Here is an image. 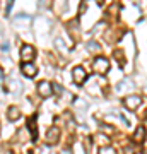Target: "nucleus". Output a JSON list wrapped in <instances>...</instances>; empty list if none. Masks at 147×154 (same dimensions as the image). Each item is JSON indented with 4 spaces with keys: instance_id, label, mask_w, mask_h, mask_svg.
<instances>
[{
    "instance_id": "f257e3e1",
    "label": "nucleus",
    "mask_w": 147,
    "mask_h": 154,
    "mask_svg": "<svg viewBox=\"0 0 147 154\" xmlns=\"http://www.w3.org/2000/svg\"><path fill=\"white\" fill-rule=\"evenodd\" d=\"M123 105H125L127 110L135 111L137 108H140V105H142V98H140V96H137V94H130V96H127V98H125Z\"/></svg>"
},
{
    "instance_id": "f03ea898",
    "label": "nucleus",
    "mask_w": 147,
    "mask_h": 154,
    "mask_svg": "<svg viewBox=\"0 0 147 154\" xmlns=\"http://www.w3.org/2000/svg\"><path fill=\"white\" fill-rule=\"evenodd\" d=\"M34 57H36V51H34V48L31 45H24L21 48V60L24 63H31L34 60Z\"/></svg>"
},
{
    "instance_id": "dca6fc26",
    "label": "nucleus",
    "mask_w": 147,
    "mask_h": 154,
    "mask_svg": "<svg viewBox=\"0 0 147 154\" xmlns=\"http://www.w3.org/2000/svg\"><path fill=\"white\" fill-rule=\"evenodd\" d=\"M94 2H98V4H103V0H94Z\"/></svg>"
},
{
    "instance_id": "39448f33",
    "label": "nucleus",
    "mask_w": 147,
    "mask_h": 154,
    "mask_svg": "<svg viewBox=\"0 0 147 154\" xmlns=\"http://www.w3.org/2000/svg\"><path fill=\"white\" fill-rule=\"evenodd\" d=\"M58 137H60V130H58V127H51L48 132H46V137H44V140H46V144L53 146V144L58 142Z\"/></svg>"
},
{
    "instance_id": "1a4fd4ad",
    "label": "nucleus",
    "mask_w": 147,
    "mask_h": 154,
    "mask_svg": "<svg viewBox=\"0 0 147 154\" xmlns=\"http://www.w3.org/2000/svg\"><path fill=\"white\" fill-rule=\"evenodd\" d=\"M27 128L33 132V140H36V139H38V135H36V116H33V118L27 120Z\"/></svg>"
},
{
    "instance_id": "9d476101",
    "label": "nucleus",
    "mask_w": 147,
    "mask_h": 154,
    "mask_svg": "<svg viewBox=\"0 0 147 154\" xmlns=\"http://www.w3.org/2000/svg\"><path fill=\"white\" fill-rule=\"evenodd\" d=\"M144 134H145V130H144V127H139V128L135 130L133 140H135V142H140V140H144Z\"/></svg>"
},
{
    "instance_id": "f3484780",
    "label": "nucleus",
    "mask_w": 147,
    "mask_h": 154,
    "mask_svg": "<svg viewBox=\"0 0 147 154\" xmlns=\"http://www.w3.org/2000/svg\"><path fill=\"white\" fill-rule=\"evenodd\" d=\"M44 154H50V152H48V151H46V152H44Z\"/></svg>"
},
{
    "instance_id": "0eeeda50",
    "label": "nucleus",
    "mask_w": 147,
    "mask_h": 154,
    "mask_svg": "<svg viewBox=\"0 0 147 154\" xmlns=\"http://www.w3.org/2000/svg\"><path fill=\"white\" fill-rule=\"evenodd\" d=\"M22 74L27 77H34L38 74V67H34L33 63H24L22 65Z\"/></svg>"
},
{
    "instance_id": "4468645a",
    "label": "nucleus",
    "mask_w": 147,
    "mask_h": 154,
    "mask_svg": "<svg viewBox=\"0 0 147 154\" xmlns=\"http://www.w3.org/2000/svg\"><path fill=\"white\" fill-rule=\"evenodd\" d=\"M87 48H89V50H96V51H99V45H96V43H89V45H87Z\"/></svg>"
},
{
    "instance_id": "ddd939ff",
    "label": "nucleus",
    "mask_w": 147,
    "mask_h": 154,
    "mask_svg": "<svg viewBox=\"0 0 147 154\" xmlns=\"http://www.w3.org/2000/svg\"><path fill=\"white\" fill-rule=\"evenodd\" d=\"M125 154H135V149H133V146H127V147H125Z\"/></svg>"
},
{
    "instance_id": "7ed1b4c3",
    "label": "nucleus",
    "mask_w": 147,
    "mask_h": 154,
    "mask_svg": "<svg viewBox=\"0 0 147 154\" xmlns=\"http://www.w3.org/2000/svg\"><path fill=\"white\" fill-rule=\"evenodd\" d=\"M93 67H94V72H98V74H106V72L109 70V62L104 58V57H98L96 60H94V63H93Z\"/></svg>"
},
{
    "instance_id": "423d86ee",
    "label": "nucleus",
    "mask_w": 147,
    "mask_h": 154,
    "mask_svg": "<svg viewBox=\"0 0 147 154\" xmlns=\"http://www.w3.org/2000/svg\"><path fill=\"white\" fill-rule=\"evenodd\" d=\"M72 77H74L75 84H82L87 79V74H86V70H84L82 67H75V69L72 70Z\"/></svg>"
},
{
    "instance_id": "9b49d317",
    "label": "nucleus",
    "mask_w": 147,
    "mask_h": 154,
    "mask_svg": "<svg viewBox=\"0 0 147 154\" xmlns=\"http://www.w3.org/2000/svg\"><path fill=\"white\" fill-rule=\"evenodd\" d=\"M99 154H116L113 147H101L99 149Z\"/></svg>"
},
{
    "instance_id": "20e7f679",
    "label": "nucleus",
    "mask_w": 147,
    "mask_h": 154,
    "mask_svg": "<svg viewBox=\"0 0 147 154\" xmlns=\"http://www.w3.org/2000/svg\"><path fill=\"white\" fill-rule=\"evenodd\" d=\"M38 93L41 94L43 98L51 96V94H53V86H51V82H50V81H41V82L38 84Z\"/></svg>"
},
{
    "instance_id": "6e6552de",
    "label": "nucleus",
    "mask_w": 147,
    "mask_h": 154,
    "mask_svg": "<svg viewBox=\"0 0 147 154\" xmlns=\"http://www.w3.org/2000/svg\"><path fill=\"white\" fill-rule=\"evenodd\" d=\"M19 116H21V111H19V108H17V106H11V108H9V111H7V118L14 122V120H17Z\"/></svg>"
},
{
    "instance_id": "f8f14e48",
    "label": "nucleus",
    "mask_w": 147,
    "mask_h": 154,
    "mask_svg": "<svg viewBox=\"0 0 147 154\" xmlns=\"http://www.w3.org/2000/svg\"><path fill=\"white\" fill-rule=\"evenodd\" d=\"M127 88L132 89V88H133V84H132V82H121V84H118V91H123V89H127Z\"/></svg>"
},
{
    "instance_id": "2eb2a0df",
    "label": "nucleus",
    "mask_w": 147,
    "mask_h": 154,
    "mask_svg": "<svg viewBox=\"0 0 147 154\" xmlns=\"http://www.w3.org/2000/svg\"><path fill=\"white\" fill-rule=\"evenodd\" d=\"M60 154H72V151H70V149H63Z\"/></svg>"
}]
</instances>
